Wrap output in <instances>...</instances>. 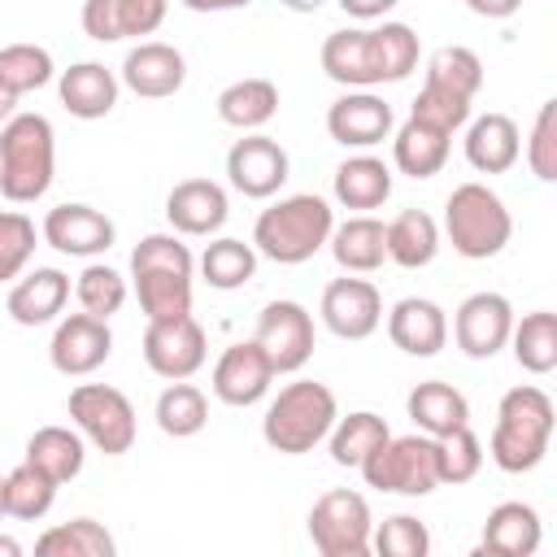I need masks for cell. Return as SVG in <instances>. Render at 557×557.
Wrapping results in <instances>:
<instances>
[{"label":"cell","instance_id":"obj_1","mask_svg":"<svg viewBox=\"0 0 557 557\" xmlns=\"http://www.w3.org/2000/svg\"><path fill=\"white\" fill-rule=\"evenodd\" d=\"M191 278L196 257L174 231H152L131 248V283L148 322L191 313Z\"/></svg>","mask_w":557,"mask_h":557},{"label":"cell","instance_id":"obj_2","mask_svg":"<svg viewBox=\"0 0 557 557\" xmlns=\"http://www.w3.org/2000/svg\"><path fill=\"white\" fill-rule=\"evenodd\" d=\"M553 426H557V413H553L548 392L535 387V383H518L496 405V426L487 435V457L505 474H527L548 457Z\"/></svg>","mask_w":557,"mask_h":557},{"label":"cell","instance_id":"obj_3","mask_svg":"<svg viewBox=\"0 0 557 557\" xmlns=\"http://www.w3.org/2000/svg\"><path fill=\"white\" fill-rule=\"evenodd\" d=\"M331 226H335V209L322 196L313 191L278 196L270 209L257 213L252 248L274 265H305L326 248Z\"/></svg>","mask_w":557,"mask_h":557},{"label":"cell","instance_id":"obj_4","mask_svg":"<svg viewBox=\"0 0 557 557\" xmlns=\"http://www.w3.org/2000/svg\"><path fill=\"white\" fill-rule=\"evenodd\" d=\"M57 178V131L44 113H13L0 126V196L35 205Z\"/></svg>","mask_w":557,"mask_h":557},{"label":"cell","instance_id":"obj_5","mask_svg":"<svg viewBox=\"0 0 557 557\" xmlns=\"http://www.w3.org/2000/svg\"><path fill=\"white\" fill-rule=\"evenodd\" d=\"M335 418H339L335 392L318 379H296L278 387V396L265 405L261 440L283 457H300V453H313L331 435Z\"/></svg>","mask_w":557,"mask_h":557},{"label":"cell","instance_id":"obj_6","mask_svg":"<svg viewBox=\"0 0 557 557\" xmlns=\"http://www.w3.org/2000/svg\"><path fill=\"white\" fill-rule=\"evenodd\" d=\"M440 235H448L453 252H461L466 261H487L513 239V218L487 183H457L444 200Z\"/></svg>","mask_w":557,"mask_h":557},{"label":"cell","instance_id":"obj_7","mask_svg":"<svg viewBox=\"0 0 557 557\" xmlns=\"http://www.w3.org/2000/svg\"><path fill=\"white\" fill-rule=\"evenodd\" d=\"M366 487L396 496H431L440 483V440L435 435H387L361 466Z\"/></svg>","mask_w":557,"mask_h":557},{"label":"cell","instance_id":"obj_8","mask_svg":"<svg viewBox=\"0 0 557 557\" xmlns=\"http://www.w3.org/2000/svg\"><path fill=\"white\" fill-rule=\"evenodd\" d=\"M78 435L104 453V457H122L131 453L135 435H139V422H135V405L122 387H109V383H78L65 400Z\"/></svg>","mask_w":557,"mask_h":557},{"label":"cell","instance_id":"obj_9","mask_svg":"<svg viewBox=\"0 0 557 557\" xmlns=\"http://www.w3.org/2000/svg\"><path fill=\"white\" fill-rule=\"evenodd\" d=\"M374 513L370 500L352 487H331L309 509V540L322 557H366Z\"/></svg>","mask_w":557,"mask_h":557},{"label":"cell","instance_id":"obj_10","mask_svg":"<svg viewBox=\"0 0 557 557\" xmlns=\"http://www.w3.org/2000/svg\"><path fill=\"white\" fill-rule=\"evenodd\" d=\"M252 339L261 344V352L270 357L274 374H296L309 366L313 357V313L300 300H270L257 313V331Z\"/></svg>","mask_w":557,"mask_h":557},{"label":"cell","instance_id":"obj_11","mask_svg":"<svg viewBox=\"0 0 557 557\" xmlns=\"http://www.w3.org/2000/svg\"><path fill=\"white\" fill-rule=\"evenodd\" d=\"M205 357H209V335L191 313L144 326V361L157 379H165V383L191 379L205 366Z\"/></svg>","mask_w":557,"mask_h":557},{"label":"cell","instance_id":"obj_12","mask_svg":"<svg viewBox=\"0 0 557 557\" xmlns=\"http://www.w3.org/2000/svg\"><path fill=\"white\" fill-rule=\"evenodd\" d=\"M287 174H292L287 148L278 139H270V135H261V131H244V139H235L231 152H226V178L248 200L278 196Z\"/></svg>","mask_w":557,"mask_h":557},{"label":"cell","instance_id":"obj_13","mask_svg":"<svg viewBox=\"0 0 557 557\" xmlns=\"http://www.w3.org/2000/svg\"><path fill=\"white\" fill-rule=\"evenodd\" d=\"M318 318L335 339H370L383 326V296L370 278L344 274L322 287Z\"/></svg>","mask_w":557,"mask_h":557},{"label":"cell","instance_id":"obj_14","mask_svg":"<svg viewBox=\"0 0 557 557\" xmlns=\"http://www.w3.org/2000/svg\"><path fill=\"white\" fill-rule=\"evenodd\" d=\"M453 339L470 361H492L513 331V305L500 292H474L453 313Z\"/></svg>","mask_w":557,"mask_h":557},{"label":"cell","instance_id":"obj_15","mask_svg":"<svg viewBox=\"0 0 557 557\" xmlns=\"http://www.w3.org/2000/svg\"><path fill=\"white\" fill-rule=\"evenodd\" d=\"M113 352V331L96 313H65L57 318V331L48 339V361L65 379H87L96 374Z\"/></svg>","mask_w":557,"mask_h":557},{"label":"cell","instance_id":"obj_16","mask_svg":"<svg viewBox=\"0 0 557 557\" xmlns=\"http://www.w3.org/2000/svg\"><path fill=\"white\" fill-rule=\"evenodd\" d=\"M392 131H396V113L370 87H352L339 100H331V109H326V135L344 148L370 152L383 139H392Z\"/></svg>","mask_w":557,"mask_h":557},{"label":"cell","instance_id":"obj_17","mask_svg":"<svg viewBox=\"0 0 557 557\" xmlns=\"http://www.w3.org/2000/svg\"><path fill=\"white\" fill-rule=\"evenodd\" d=\"M39 239L48 244V248H57V252H65V257H100V252H109L113 248V239H117V226H113V218L109 213H100V209H91V205H57V209H48L44 213V226H39Z\"/></svg>","mask_w":557,"mask_h":557},{"label":"cell","instance_id":"obj_18","mask_svg":"<svg viewBox=\"0 0 557 557\" xmlns=\"http://www.w3.org/2000/svg\"><path fill=\"white\" fill-rule=\"evenodd\" d=\"M270 383H274V366L257 339H239V344L222 348V357L213 361V374H209L213 396L222 405H235V409L257 405L270 392Z\"/></svg>","mask_w":557,"mask_h":557},{"label":"cell","instance_id":"obj_19","mask_svg":"<svg viewBox=\"0 0 557 557\" xmlns=\"http://www.w3.org/2000/svg\"><path fill=\"white\" fill-rule=\"evenodd\" d=\"M165 218L174 226V235H187V239H209L226 226L231 218V196L222 183L213 178H183L170 187L165 196Z\"/></svg>","mask_w":557,"mask_h":557},{"label":"cell","instance_id":"obj_20","mask_svg":"<svg viewBox=\"0 0 557 557\" xmlns=\"http://www.w3.org/2000/svg\"><path fill=\"white\" fill-rule=\"evenodd\" d=\"M122 87H131L135 96L144 100H165L174 96L183 83H187V61L174 44H161V39H139L126 57H122V70H117Z\"/></svg>","mask_w":557,"mask_h":557},{"label":"cell","instance_id":"obj_21","mask_svg":"<svg viewBox=\"0 0 557 557\" xmlns=\"http://www.w3.org/2000/svg\"><path fill=\"white\" fill-rule=\"evenodd\" d=\"M170 13V0H83V30L96 44H122L152 35Z\"/></svg>","mask_w":557,"mask_h":557},{"label":"cell","instance_id":"obj_22","mask_svg":"<svg viewBox=\"0 0 557 557\" xmlns=\"http://www.w3.org/2000/svg\"><path fill=\"white\" fill-rule=\"evenodd\" d=\"M65 300H70V274L57 270V265H35V270L17 274V283L9 287L4 309L17 326H48V322L61 318Z\"/></svg>","mask_w":557,"mask_h":557},{"label":"cell","instance_id":"obj_23","mask_svg":"<svg viewBox=\"0 0 557 557\" xmlns=\"http://www.w3.org/2000/svg\"><path fill=\"white\" fill-rule=\"evenodd\" d=\"M387 339L409 357H435L448 344V313L426 296H405L387 309Z\"/></svg>","mask_w":557,"mask_h":557},{"label":"cell","instance_id":"obj_24","mask_svg":"<svg viewBox=\"0 0 557 557\" xmlns=\"http://www.w3.org/2000/svg\"><path fill=\"white\" fill-rule=\"evenodd\" d=\"M117 91H122V78L100 61H74L70 70L57 74V96H61L65 113L83 117V122L109 117L117 104Z\"/></svg>","mask_w":557,"mask_h":557},{"label":"cell","instance_id":"obj_25","mask_svg":"<svg viewBox=\"0 0 557 557\" xmlns=\"http://www.w3.org/2000/svg\"><path fill=\"white\" fill-rule=\"evenodd\" d=\"M461 148H466L470 170H479V174H505L522 157V131H518V122L509 113H479V117L466 122Z\"/></svg>","mask_w":557,"mask_h":557},{"label":"cell","instance_id":"obj_26","mask_svg":"<svg viewBox=\"0 0 557 557\" xmlns=\"http://www.w3.org/2000/svg\"><path fill=\"white\" fill-rule=\"evenodd\" d=\"M544 540V522L535 513V505L527 500H500L487 518H483V540L479 553L492 557H531Z\"/></svg>","mask_w":557,"mask_h":557},{"label":"cell","instance_id":"obj_27","mask_svg":"<svg viewBox=\"0 0 557 557\" xmlns=\"http://www.w3.org/2000/svg\"><path fill=\"white\" fill-rule=\"evenodd\" d=\"M331 196H335V205H344L352 213H370V209L387 205V196H392V165L374 152H352L348 161L335 165Z\"/></svg>","mask_w":557,"mask_h":557},{"label":"cell","instance_id":"obj_28","mask_svg":"<svg viewBox=\"0 0 557 557\" xmlns=\"http://www.w3.org/2000/svg\"><path fill=\"white\" fill-rule=\"evenodd\" d=\"M326 248H331V257L344 274H374L387 261L383 222L374 213H352L348 222H335Z\"/></svg>","mask_w":557,"mask_h":557},{"label":"cell","instance_id":"obj_29","mask_svg":"<svg viewBox=\"0 0 557 557\" xmlns=\"http://www.w3.org/2000/svg\"><path fill=\"white\" fill-rule=\"evenodd\" d=\"M322 70L331 83L339 87H379L374 78V52H370V26H344V30H331L322 39V52H318Z\"/></svg>","mask_w":557,"mask_h":557},{"label":"cell","instance_id":"obj_30","mask_svg":"<svg viewBox=\"0 0 557 557\" xmlns=\"http://www.w3.org/2000/svg\"><path fill=\"white\" fill-rule=\"evenodd\" d=\"M448 148H453V135L440 131V126H426L418 117H405L396 131H392V165L409 178H431L444 170L448 161Z\"/></svg>","mask_w":557,"mask_h":557},{"label":"cell","instance_id":"obj_31","mask_svg":"<svg viewBox=\"0 0 557 557\" xmlns=\"http://www.w3.org/2000/svg\"><path fill=\"white\" fill-rule=\"evenodd\" d=\"M405 413H409V422L422 435H435V440L448 435V431H457V426H470V400L453 383H444V379L418 383L405 396Z\"/></svg>","mask_w":557,"mask_h":557},{"label":"cell","instance_id":"obj_32","mask_svg":"<svg viewBox=\"0 0 557 557\" xmlns=\"http://www.w3.org/2000/svg\"><path fill=\"white\" fill-rule=\"evenodd\" d=\"M383 239L387 261H396L400 270H422L440 257V222L426 209H405L392 222H383Z\"/></svg>","mask_w":557,"mask_h":557},{"label":"cell","instance_id":"obj_33","mask_svg":"<svg viewBox=\"0 0 557 557\" xmlns=\"http://www.w3.org/2000/svg\"><path fill=\"white\" fill-rule=\"evenodd\" d=\"M35 470H44L52 483H70L83 474L87 461V440L78 435V426H39L26 440V457Z\"/></svg>","mask_w":557,"mask_h":557},{"label":"cell","instance_id":"obj_34","mask_svg":"<svg viewBox=\"0 0 557 557\" xmlns=\"http://www.w3.org/2000/svg\"><path fill=\"white\" fill-rule=\"evenodd\" d=\"M278 113V87L270 78H235L218 91V117L235 131H261Z\"/></svg>","mask_w":557,"mask_h":557},{"label":"cell","instance_id":"obj_35","mask_svg":"<svg viewBox=\"0 0 557 557\" xmlns=\"http://www.w3.org/2000/svg\"><path fill=\"white\" fill-rule=\"evenodd\" d=\"M505 348H513V361L527 374H553L557 370V313L553 309H531V313L513 318V331H509Z\"/></svg>","mask_w":557,"mask_h":557},{"label":"cell","instance_id":"obj_36","mask_svg":"<svg viewBox=\"0 0 557 557\" xmlns=\"http://www.w3.org/2000/svg\"><path fill=\"white\" fill-rule=\"evenodd\" d=\"M196 270H200V278H205L213 292H239V287L252 283V274H257V248L244 244V239L218 235V239H209L205 252L196 257Z\"/></svg>","mask_w":557,"mask_h":557},{"label":"cell","instance_id":"obj_37","mask_svg":"<svg viewBox=\"0 0 557 557\" xmlns=\"http://www.w3.org/2000/svg\"><path fill=\"white\" fill-rule=\"evenodd\" d=\"M392 435V426L374 413V409H352V413H339L331 435H326V448H331V461L335 466H348L357 470L383 440Z\"/></svg>","mask_w":557,"mask_h":557},{"label":"cell","instance_id":"obj_38","mask_svg":"<svg viewBox=\"0 0 557 557\" xmlns=\"http://www.w3.org/2000/svg\"><path fill=\"white\" fill-rule=\"evenodd\" d=\"M370 52H374L379 83H405L418 70L422 44L409 22H383V26H370Z\"/></svg>","mask_w":557,"mask_h":557},{"label":"cell","instance_id":"obj_39","mask_svg":"<svg viewBox=\"0 0 557 557\" xmlns=\"http://www.w3.org/2000/svg\"><path fill=\"white\" fill-rule=\"evenodd\" d=\"M35 553L39 557H113L117 553V540L96 518H70V522L48 527L35 540Z\"/></svg>","mask_w":557,"mask_h":557},{"label":"cell","instance_id":"obj_40","mask_svg":"<svg viewBox=\"0 0 557 557\" xmlns=\"http://www.w3.org/2000/svg\"><path fill=\"white\" fill-rule=\"evenodd\" d=\"M152 418H157V426H161L165 435H174V440H191V435H200L205 422H209V396H205L196 383L174 379V383L157 396Z\"/></svg>","mask_w":557,"mask_h":557},{"label":"cell","instance_id":"obj_41","mask_svg":"<svg viewBox=\"0 0 557 557\" xmlns=\"http://www.w3.org/2000/svg\"><path fill=\"white\" fill-rule=\"evenodd\" d=\"M422 83L444 87V91H453V96H461V100H474L479 87H483V61H479V52L466 48V44H444V48H435V52L426 57Z\"/></svg>","mask_w":557,"mask_h":557},{"label":"cell","instance_id":"obj_42","mask_svg":"<svg viewBox=\"0 0 557 557\" xmlns=\"http://www.w3.org/2000/svg\"><path fill=\"white\" fill-rule=\"evenodd\" d=\"M57 78V61L44 44H4L0 48V87L9 96H26V91H39Z\"/></svg>","mask_w":557,"mask_h":557},{"label":"cell","instance_id":"obj_43","mask_svg":"<svg viewBox=\"0 0 557 557\" xmlns=\"http://www.w3.org/2000/svg\"><path fill=\"white\" fill-rule=\"evenodd\" d=\"M57 487L61 483H52L44 470L22 461V466H13L4 474V513L17 518V522H39L57 505Z\"/></svg>","mask_w":557,"mask_h":557},{"label":"cell","instance_id":"obj_44","mask_svg":"<svg viewBox=\"0 0 557 557\" xmlns=\"http://www.w3.org/2000/svg\"><path fill=\"white\" fill-rule=\"evenodd\" d=\"M126 274L104 265V261H87L83 274L74 278V296H78V309L83 313H96V318H113L122 305H126Z\"/></svg>","mask_w":557,"mask_h":557},{"label":"cell","instance_id":"obj_45","mask_svg":"<svg viewBox=\"0 0 557 557\" xmlns=\"http://www.w3.org/2000/svg\"><path fill=\"white\" fill-rule=\"evenodd\" d=\"M370 553H379V557H426L431 553V531L413 513H392V518L374 522Z\"/></svg>","mask_w":557,"mask_h":557},{"label":"cell","instance_id":"obj_46","mask_svg":"<svg viewBox=\"0 0 557 557\" xmlns=\"http://www.w3.org/2000/svg\"><path fill=\"white\" fill-rule=\"evenodd\" d=\"M39 248V231L22 209H0V283H13Z\"/></svg>","mask_w":557,"mask_h":557},{"label":"cell","instance_id":"obj_47","mask_svg":"<svg viewBox=\"0 0 557 557\" xmlns=\"http://www.w3.org/2000/svg\"><path fill=\"white\" fill-rule=\"evenodd\" d=\"M483 470V440L470 426L440 435V483H470Z\"/></svg>","mask_w":557,"mask_h":557},{"label":"cell","instance_id":"obj_48","mask_svg":"<svg viewBox=\"0 0 557 557\" xmlns=\"http://www.w3.org/2000/svg\"><path fill=\"white\" fill-rule=\"evenodd\" d=\"M527 165L540 183H557V100H544L535 109L531 135H527Z\"/></svg>","mask_w":557,"mask_h":557},{"label":"cell","instance_id":"obj_49","mask_svg":"<svg viewBox=\"0 0 557 557\" xmlns=\"http://www.w3.org/2000/svg\"><path fill=\"white\" fill-rule=\"evenodd\" d=\"M470 109H474V100H461V96H453V91H444V87L422 83V91L413 96L409 117H418V122H426V126H440V131L457 135V131L470 122Z\"/></svg>","mask_w":557,"mask_h":557},{"label":"cell","instance_id":"obj_50","mask_svg":"<svg viewBox=\"0 0 557 557\" xmlns=\"http://www.w3.org/2000/svg\"><path fill=\"white\" fill-rule=\"evenodd\" d=\"M348 17H357V22H379V17H387L400 0H335Z\"/></svg>","mask_w":557,"mask_h":557},{"label":"cell","instance_id":"obj_51","mask_svg":"<svg viewBox=\"0 0 557 557\" xmlns=\"http://www.w3.org/2000/svg\"><path fill=\"white\" fill-rule=\"evenodd\" d=\"M466 9L487 17V22H505V17H513L522 9V0H466Z\"/></svg>","mask_w":557,"mask_h":557},{"label":"cell","instance_id":"obj_52","mask_svg":"<svg viewBox=\"0 0 557 557\" xmlns=\"http://www.w3.org/2000/svg\"><path fill=\"white\" fill-rule=\"evenodd\" d=\"M191 13H226V9H248L252 0H178Z\"/></svg>","mask_w":557,"mask_h":557},{"label":"cell","instance_id":"obj_53","mask_svg":"<svg viewBox=\"0 0 557 557\" xmlns=\"http://www.w3.org/2000/svg\"><path fill=\"white\" fill-rule=\"evenodd\" d=\"M283 9H292V13H318L326 0H278Z\"/></svg>","mask_w":557,"mask_h":557},{"label":"cell","instance_id":"obj_54","mask_svg":"<svg viewBox=\"0 0 557 557\" xmlns=\"http://www.w3.org/2000/svg\"><path fill=\"white\" fill-rule=\"evenodd\" d=\"M13 113H17V96H9V91L0 87V126H4Z\"/></svg>","mask_w":557,"mask_h":557},{"label":"cell","instance_id":"obj_55","mask_svg":"<svg viewBox=\"0 0 557 557\" xmlns=\"http://www.w3.org/2000/svg\"><path fill=\"white\" fill-rule=\"evenodd\" d=\"M0 557H22V544L13 535H0Z\"/></svg>","mask_w":557,"mask_h":557},{"label":"cell","instance_id":"obj_56","mask_svg":"<svg viewBox=\"0 0 557 557\" xmlns=\"http://www.w3.org/2000/svg\"><path fill=\"white\" fill-rule=\"evenodd\" d=\"M0 518H4V479H0Z\"/></svg>","mask_w":557,"mask_h":557}]
</instances>
